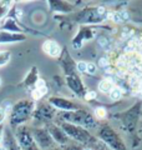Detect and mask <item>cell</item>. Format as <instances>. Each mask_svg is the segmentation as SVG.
<instances>
[{"label": "cell", "mask_w": 142, "mask_h": 150, "mask_svg": "<svg viewBox=\"0 0 142 150\" xmlns=\"http://www.w3.org/2000/svg\"><path fill=\"white\" fill-rule=\"evenodd\" d=\"M98 88H100V90L102 91V93H110L112 89H113V84H112V81L111 80H102L101 83H100V85H98Z\"/></svg>", "instance_id": "obj_2"}, {"label": "cell", "mask_w": 142, "mask_h": 150, "mask_svg": "<svg viewBox=\"0 0 142 150\" xmlns=\"http://www.w3.org/2000/svg\"><path fill=\"white\" fill-rule=\"evenodd\" d=\"M110 96H111V99L113 100H118L122 96V91H121V89H118V88H113L112 90L110 91Z\"/></svg>", "instance_id": "obj_4"}, {"label": "cell", "mask_w": 142, "mask_h": 150, "mask_svg": "<svg viewBox=\"0 0 142 150\" xmlns=\"http://www.w3.org/2000/svg\"><path fill=\"white\" fill-rule=\"evenodd\" d=\"M5 115H6V112L4 110V108H0V124L5 120Z\"/></svg>", "instance_id": "obj_8"}, {"label": "cell", "mask_w": 142, "mask_h": 150, "mask_svg": "<svg viewBox=\"0 0 142 150\" xmlns=\"http://www.w3.org/2000/svg\"><path fill=\"white\" fill-rule=\"evenodd\" d=\"M86 63H84V62H80L77 63V69H79V71H81V73H85L86 71Z\"/></svg>", "instance_id": "obj_6"}, {"label": "cell", "mask_w": 142, "mask_h": 150, "mask_svg": "<svg viewBox=\"0 0 142 150\" xmlns=\"http://www.w3.org/2000/svg\"><path fill=\"white\" fill-rule=\"evenodd\" d=\"M95 114H96L98 118H105L106 116V110L102 109V108H97V109L95 110Z\"/></svg>", "instance_id": "obj_5"}, {"label": "cell", "mask_w": 142, "mask_h": 150, "mask_svg": "<svg viewBox=\"0 0 142 150\" xmlns=\"http://www.w3.org/2000/svg\"><path fill=\"white\" fill-rule=\"evenodd\" d=\"M86 98H87V99H93V98H96V93H95V91H90Z\"/></svg>", "instance_id": "obj_10"}, {"label": "cell", "mask_w": 142, "mask_h": 150, "mask_svg": "<svg viewBox=\"0 0 142 150\" xmlns=\"http://www.w3.org/2000/svg\"><path fill=\"white\" fill-rule=\"evenodd\" d=\"M44 50L51 56H58L60 54V46L54 41H46L44 44Z\"/></svg>", "instance_id": "obj_1"}, {"label": "cell", "mask_w": 142, "mask_h": 150, "mask_svg": "<svg viewBox=\"0 0 142 150\" xmlns=\"http://www.w3.org/2000/svg\"><path fill=\"white\" fill-rule=\"evenodd\" d=\"M0 85H1V79H0Z\"/></svg>", "instance_id": "obj_13"}, {"label": "cell", "mask_w": 142, "mask_h": 150, "mask_svg": "<svg viewBox=\"0 0 142 150\" xmlns=\"http://www.w3.org/2000/svg\"><path fill=\"white\" fill-rule=\"evenodd\" d=\"M10 60V54L8 51H0V68L4 67Z\"/></svg>", "instance_id": "obj_3"}, {"label": "cell", "mask_w": 142, "mask_h": 150, "mask_svg": "<svg viewBox=\"0 0 142 150\" xmlns=\"http://www.w3.org/2000/svg\"><path fill=\"white\" fill-rule=\"evenodd\" d=\"M107 64H108V60H107L106 58H102V59H100V67H102V68H106V67H107Z\"/></svg>", "instance_id": "obj_9"}, {"label": "cell", "mask_w": 142, "mask_h": 150, "mask_svg": "<svg viewBox=\"0 0 142 150\" xmlns=\"http://www.w3.org/2000/svg\"><path fill=\"white\" fill-rule=\"evenodd\" d=\"M98 13L103 14V13H105V9H103V8H98Z\"/></svg>", "instance_id": "obj_11"}, {"label": "cell", "mask_w": 142, "mask_h": 150, "mask_svg": "<svg viewBox=\"0 0 142 150\" xmlns=\"http://www.w3.org/2000/svg\"><path fill=\"white\" fill-rule=\"evenodd\" d=\"M86 71L90 73V74H95V71H96V67H95L93 64H87L86 65Z\"/></svg>", "instance_id": "obj_7"}, {"label": "cell", "mask_w": 142, "mask_h": 150, "mask_svg": "<svg viewBox=\"0 0 142 150\" xmlns=\"http://www.w3.org/2000/svg\"><path fill=\"white\" fill-rule=\"evenodd\" d=\"M0 150H6V148H0Z\"/></svg>", "instance_id": "obj_12"}, {"label": "cell", "mask_w": 142, "mask_h": 150, "mask_svg": "<svg viewBox=\"0 0 142 150\" xmlns=\"http://www.w3.org/2000/svg\"><path fill=\"white\" fill-rule=\"evenodd\" d=\"M85 150H91V149H85Z\"/></svg>", "instance_id": "obj_14"}]
</instances>
